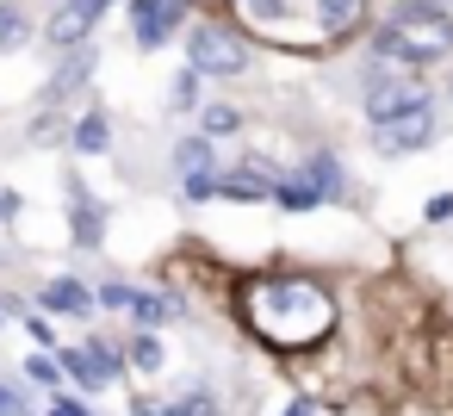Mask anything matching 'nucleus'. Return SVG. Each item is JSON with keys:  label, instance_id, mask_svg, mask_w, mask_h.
I'll return each instance as SVG.
<instances>
[{"label": "nucleus", "instance_id": "dca6fc26", "mask_svg": "<svg viewBox=\"0 0 453 416\" xmlns=\"http://www.w3.org/2000/svg\"><path fill=\"white\" fill-rule=\"evenodd\" d=\"M75 243H81V249H94V243H100V205H94L81 187H75Z\"/></svg>", "mask_w": 453, "mask_h": 416}, {"label": "nucleus", "instance_id": "0eeeda50", "mask_svg": "<svg viewBox=\"0 0 453 416\" xmlns=\"http://www.w3.org/2000/svg\"><path fill=\"white\" fill-rule=\"evenodd\" d=\"M106 7H112V0H57V13L44 19V38H50L57 50H75V44H88V32L106 19Z\"/></svg>", "mask_w": 453, "mask_h": 416}, {"label": "nucleus", "instance_id": "20e7f679", "mask_svg": "<svg viewBox=\"0 0 453 416\" xmlns=\"http://www.w3.org/2000/svg\"><path fill=\"white\" fill-rule=\"evenodd\" d=\"M428 94H422V81L416 75H403V69H372L366 75V88H360V112H366V125L379 131V125H391V119H403L410 106H422Z\"/></svg>", "mask_w": 453, "mask_h": 416}, {"label": "nucleus", "instance_id": "f3484780", "mask_svg": "<svg viewBox=\"0 0 453 416\" xmlns=\"http://www.w3.org/2000/svg\"><path fill=\"white\" fill-rule=\"evenodd\" d=\"M131 311H137V323H143V329H150V323H174V298H156V292H137V304H131Z\"/></svg>", "mask_w": 453, "mask_h": 416}, {"label": "nucleus", "instance_id": "a211bd4d", "mask_svg": "<svg viewBox=\"0 0 453 416\" xmlns=\"http://www.w3.org/2000/svg\"><path fill=\"white\" fill-rule=\"evenodd\" d=\"M131 366H137V373H162V342L137 335V342H131Z\"/></svg>", "mask_w": 453, "mask_h": 416}, {"label": "nucleus", "instance_id": "f8f14e48", "mask_svg": "<svg viewBox=\"0 0 453 416\" xmlns=\"http://www.w3.org/2000/svg\"><path fill=\"white\" fill-rule=\"evenodd\" d=\"M75 150H81V156H106V150H112V125H106V112H81V125H75Z\"/></svg>", "mask_w": 453, "mask_h": 416}, {"label": "nucleus", "instance_id": "4468645a", "mask_svg": "<svg viewBox=\"0 0 453 416\" xmlns=\"http://www.w3.org/2000/svg\"><path fill=\"white\" fill-rule=\"evenodd\" d=\"M88 75H94V57L81 50V57H69L63 63V75H50V100H69L75 88H88Z\"/></svg>", "mask_w": 453, "mask_h": 416}, {"label": "nucleus", "instance_id": "cd10ccee", "mask_svg": "<svg viewBox=\"0 0 453 416\" xmlns=\"http://www.w3.org/2000/svg\"><path fill=\"white\" fill-rule=\"evenodd\" d=\"M286 416H317V404H311V397H292V410H286Z\"/></svg>", "mask_w": 453, "mask_h": 416}, {"label": "nucleus", "instance_id": "bb28decb", "mask_svg": "<svg viewBox=\"0 0 453 416\" xmlns=\"http://www.w3.org/2000/svg\"><path fill=\"white\" fill-rule=\"evenodd\" d=\"M0 218H19V193H0Z\"/></svg>", "mask_w": 453, "mask_h": 416}, {"label": "nucleus", "instance_id": "ddd939ff", "mask_svg": "<svg viewBox=\"0 0 453 416\" xmlns=\"http://www.w3.org/2000/svg\"><path fill=\"white\" fill-rule=\"evenodd\" d=\"M193 119H199V137H205V143H211V137H236V131H242V112H236V106H199Z\"/></svg>", "mask_w": 453, "mask_h": 416}, {"label": "nucleus", "instance_id": "9d476101", "mask_svg": "<svg viewBox=\"0 0 453 416\" xmlns=\"http://www.w3.org/2000/svg\"><path fill=\"white\" fill-rule=\"evenodd\" d=\"M317 199H348V174H342V162L329 156V150H317V156H304L298 168H292Z\"/></svg>", "mask_w": 453, "mask_h": 416}, {"label": "nucleus", "instance_id": "423d86ee", "mask_svg": "<svg viewBox=\"0 0 453 416\" xmlns=\"http://www.w3.org/2000/svg\"><path fill=\"white\" fill-rule=\"evenodd\" d=\"M57 366H63L75 385H88V391H106V385H119V379H125L119 348H112V342H100V335H88L81 348H63V354H57Z\"/></svg>", "mask_w": 453, "mask_h": 416}, {"label": "nucleus", "instance_id": "393cba45", "mask_svg": "<svg viewBox=\"0 0 453 416\" xmlns=\"http://www.w3.org/2000/svg\"><path fill=\"white\" fill-rule=\"evenodd\" d=\"M50 416H94V410H88V404H75V397H57V404H50Z\"/></svg>", "mask_w": 453, "mask_h": 416}, {"label": "nucleus", "instance_id": "39448f33", "mask_svg": "<svg viewBox=\"0 0 453 416\" xmlns=\"http://www.w3.org/2000/svg\"><path fill=\"white\" fill-rule=\"evenodd\" d=\"M434 137H441V112H434V100H422V106H410L403 119L379 125V131H372V150H379V156H416V150H428Z\"/></svg>", "mask_w": 453, "mask_h": 416}, {"label": "nucleus", "instance_id": "f03ea898", "mask_svg": "<svg viewBox=\"0 0 453 416\" xmlns=\"http://www.w3.org/2000/svg\"><path fill=\"white\" fill-rule=\"evenodd\" d=\"M372 50L385 69L403 63V75L447 63L453 57V0H397V13L372 32Z\"/></svg>", "mask_w": 453, "mask_h": 416}, {"label": "nucleus", "instance_id": "4be33fe9", "mask_svg": "<svg viewBox=\"0 0 453 416\" xmlns=\"http://www.w3.org/2000/svg\"><path fill=\"white\" fill-rule=\"evenodd\" d=\"M26 373H32L38 385H57V373H63V366H57L50 354H32V360H26Z\"/></svg>", "mask_w": 453, "mask_h": 416}, {"label": "nucleus", "instance_id": "9b49d317", "mask_svg": "<svg viewBox=\"0 0 453 416\" xmlns=\"http://www.w3.org/2000/svg\"><path fill=\"white\" fill-rule=\"evenodd\" d=\"M38 298H44V311H63V317H88V304H94V292L81 280H50Z\"/></svg>", "mask_w": 453, "mask_h": 416}, {"label": "nucleus", "instance_id": "5701e85b", "mask_svg": "<svg viewBox=\"0 0 453 416\" xmlns=\"http://www.w3.org/2000/svg\"><path fill=\"white\" fill-rule=\"evenodd\" d=\"M428 224H453V193H434L428 199Z\"/></svg>", "mask_w": 453, "mask_h": 416}, {"label": "nucleus", "instance_id": "412c9836", "mask_svg": "<svg viewBox=\"0 0 453 416\" xmlns=\"http://www.w3.org/2000/svg\"><path fill=\"white\" fill-rule=\"evenodd\" d=\"M100 304H112V311H131V304H137V292L112 280V286H100Z\"/></svg>", "mask_w": 453, "mask_h": 416}, {"label": "nucleus", "instance_id": "6ab92c4d", "mask_svg": "<svg viewBox=\"0 0 453 416\" xmlns=\"http://www.w3.org/2000/svg\"><path fill=\"white\" fill-rule=\"evenodd\" d=\"M26 32H32V26H26V13H19V7H0V50H13Z\"/></svg>", "mask_w": 453, "mask_h": 416}, {"label": "nucleus", "instance_id": "6e6552de", "mask_svg": "<svg viewBox=\"0 0 453 416\" xmlns=\"http://www.w3.org/2000/svg\"><path fill=\"white\" fill-rule=\"evenodd\" d=\"M187 19V0H131V32L143 50H162Z\"/></svg>", "mask_w": 453, "mask_h": 416}, {"label": "nucleus", "instance_id": "b1692460", "mask_svg": "<svg viewBox=\"0 0 453 416\" xmlns=\"http://www.w3.org/2000/svg\"><path fill=\"white\" fill-rule=\"evenodd\" d=\"M193 88H199V75H193V69H187V75H180V81H174V106H193Z\"/></svg>", "mask_w": 453, "mask_h": 416}, {"label": "nucleus", "instance_id": "7ed1b4c3", "mask_svg": "<svg viewBox=\"0 0 453 416\" xmlns=\"http://www.w3.org/2000/svg\"><path fill=\"white\" fill-rule=\"evenodd\" d=\"M187 63H193V75L236 81V75H249L255 50H249V38H242L236 26H224V19H193V26H187Z\"/></svg>", "mask_w": 453, "mask_h": 416}, {"label": "nucleus", "instance_id": "f257e3e1", "mask_svg": "<svg viewBox=\"0 0 453 416\" xmlns=\"http://www.w3.org/2000/svg\"><path fill=\"white\" fill-rule=\"evenodd\" d=\"M249 329L273 348H311L335 329V298L311 273H261L242 286Z\"/></svg>", "mask_w": 453, "mask_h": 416}, {"label": "nucleus", "instance_id": "1a4fd4ad", "mask_svg": "<svg viewBox=\"0 0 453 416\" xmlns=\"http://www.w3.org/2000/svg\"><path fill=\"white\" fill-rule=\"evenodd\" d=\"M372 19V0H317V26L323 38H354Z\"/></svg>", "mask_w": 453, "mask_h": 416}, {"label": "nucleus", "instance_id": "c756f323", "mask_svg": "<svg viewBox=\"0 0 453 416\" xmlns=\"http://www.w3.org/2000/svg\"><path fill=\"white\" fill-rule=\"evenodd\" d=\"M447 94H453V81H447Z\"/></svg>", "mask_w": 453, "mask_h": 416}, {"label": "nucleus", "instance_id": "2eb2a0df", "mask_svg": "<svg viewBox=\"0 0 453 416\" xmlns=\"http://www.w3.org/2000/svg\"><path fill=\"white\" fill-rule=\"evenodd\" d=\"M174 162H180V174L193 181V174H211L218 162H211V143L205 137H187V143H174Z\"/></svg>", "mask_w": 453, "mask_h": 416}, {"label": "nucleus", "instance_id": "c85d7f7f", "mask_svg": "<svg viewBox=\"0 0 453 416\" xmlns=\"http://www.w3.org/2000/svg\"><path fill=\"white\" fill-rule=\"evenodd\" d=\"M137 416H174V404H137Z\"/></svg>", "mask_w": 453, "mask_h": 416}, {"label": "nucleus", "instance_id": "aec40b11", "mask_svg": "<svg viewBox=\"0 0 453 416\" xmlns=\"http://www.w3.org/2000/svg\"><path fill=\"white\" fill-rule=\"evenodd\" d=\"M174 416H218V397H211V391H199V385H193V391H187V397H180V404H174Z\"/></svg>", "mask_w": 453, "mask_h": 416}, {"label": "nucleus", "instance_id": "a878e982", "mask_svg": "<svg viewBox=\"0 0 453 416\" xmlns=\"http://www.w3.org/2000/svg\"><path fill=\"white\" fill-rule=\"evenodd\" d=\"M249 7H255V19H280V13H286V0H249Z\"/></svg>", "mask_w": 453, "mask_h": 416}]
</instances>
